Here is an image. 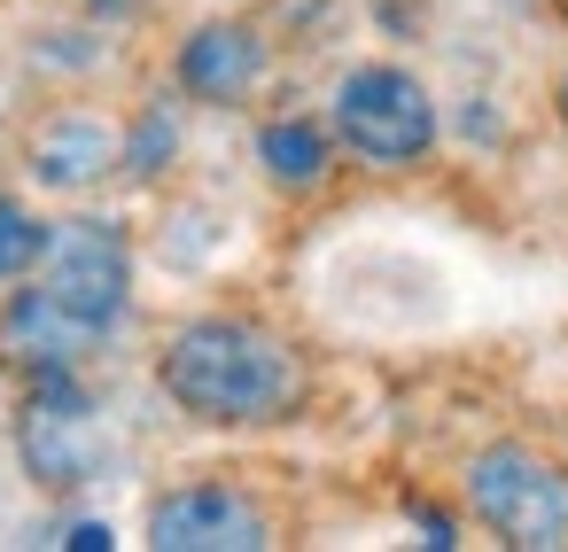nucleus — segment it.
<instances>
[{
	"instance_id": "10",
	"label": "nucleus",
	"mask_w": 568,
	"mask_h": 552,
	"mask_svg": "<svg viewBox=\"0 0 568 552\" xmlns=\"http://www.w3.org/2000/svg\"><path fill=\"white\" fill-rule=\"evenodd\" d=\"M257 156H265V172H273L281 187H312V180L327 172V141H320V125H304V117L265 125V133H257Z\"/></svg>"
},
{
	"instance_id": "9",
	"label": "nucleus",
	"mask_w": 568,
	"mask_h": 552,
	"mask_svg": "<svg viewBox=\"0 0 568 552\" xmlns=\"http://www.w3.org/2000/svg\"><path fill=\"white\" fill-rule=\"evenodd\" d=\"M110 164H125V141H118L102 117H55V125H40V141H32V172H40L48 187H87V180H102Z\"/></svg>"
},
{
	"instance_id": "1",
	"label": "nucleus",
	"mask_w": 568,
	"mask_h": 552,
	"mask_svg": "<svg viewBox=\"0 0 568 552\" xmlns=\"http://www.w3.org/2000/svg\"><path fill=\"white\" fill-rule=\"evenodd\" d=\"M164 389L195 420H273L296 397V358L242 319H195L164 350Z\"/></svg>"
},
{
	"instance_id": "12",
	"label": "nucleus",
	"mask_w": 568,
	"mask_h": 552,
	"mask_svg": "<svg viewBox=\"0 0 568 552\" xmlns=\"http://www.w3.org/2000/svg\"><path fill=\"white\" fill-rule=\"evenodd\" d=\"M164 156H172V117H149V125L133 133V149H125V164H133V172H156Z\"/></svg>"
},
{
	"instance_id": "11",
	"label": "nucleus",
	"mask_w": 568,
	"mask_h": 552,
	"mask_svg": "<svg viewBox=\"0 0 568 552\" xmlns=\"http://www.w3.org/2000/svg\"><path fill=\"white\" fill-rule=\"evenodd\" d=\"M48 257V226L24 203H0V280H24Z\"/></svg>"
},
{
	"instance_id": "6",
	"label": "nucleus",
	"mask_w": 568,
	"mask_h": 552,
	"mask_svg": "<svg viewBox=\"0 0 568 552\" xmlns=\"http://www.w3.org/2000/svg\"><path fill=\"white\" fill-rule=\"evenodd\" d=\"M24 459L40 482H79L94 467V436H87V397L71 389V366L32 381V412H24Z\"/></svg>"
},
{
	"instance_id": "5",
	"label": "nucleus",
	"mask_w": 568,
	"mask_h": 552,
	"mask_svg": "<svg viewBox=\"0 0 568 552\" xmlns=\"http://www.w3.org/2000/svg\"><path fill=\"white\" fill-rule=\"evenodd\" d=\"M149 544L156 552H257L273 544V529L242 490H180L149 513Z\"/></svg>"
},
{
	"instance_id": "14",
	"label": "nucleus",
	"mask_w": 568,
	"mask_h": 552,
	"mask_svg": "<svg viewBox=\"0 0 568 552\" xmlns=\"http://www.w3.org/2000/svg\"><path fill=\"white\" fill-rule=\"evenodd\" d=\"M87 9H102V17H133V9H149V0H87Z\"/></svg>"
},
{
	"instance_id": "4",
	"label": "nucleus",
	"mask_w": 568,
	"mask_h": 552,
	"mask_svg": "<svg viewBox=\"0 0 568 552\" xmlns=\"http://www.w3.org/2000/svg\"><path fill=\"white\" fill-rule=\"evenodd\" d=\"M125 280H133L125 242H118L102 218H63V226H48L40 288H48L55 304H71L87 327H110V319L125 311Z\"/></svg>"
},
{
	"instance_id": "7",
	"label": "nucleus",
	"mask_w": 568,
	"mask_h": 552,
	"mask_svg": "<svg viewBox=\"0 0 568 552\" xmlns=\"http://www.w3.org/2000/svg\"><path fill=\"white\" fill-rule=\"evenodd\" d=\"M94 335H102V327H87V319H79L71 304H55L48 288H24L9 311H0V350H9L17 366H32V374L71 366Z\"/></svg>"
},
{
	"instance_id": "2",
	"label": "nucleus",
	"mask_w": 568,
	"mask_h": 552,
	"mask_svg": "<svg viewBox=\"0 0 568 552\" xmlns=\"http://www.w3.org/2000/svg\"><path fill=\"white\" fill-rule=\"evenodd\" d=\"M467 505L521 552H552L568 544V474L521 443H490L467 467Z\"/></svg>"
},
{
	"instance_id": "13",
	"label": "nucleus",
	"mask_w": 568,
	"mask_h": 552,
	"mask_svg": "<svg viewBox=\"0 0 568 552\" xmlns=\"http://www.w3.org/2000/svg\"><path fill=\"white\" fill-rule=\"evenodd\" d=\"M63 544H71V552H110V529H102V521H79Z\"/></svg>"
},
{
	"instance_id": "15",
	"label": "nucleus",
	"mask_w": 568,
	"mask_h": 552,
	"mask_svg": "<svg viewBox=\"0 0 568 552\" xmlns=\"http://www.w3.org/2000/svg\"><path fill=\"white\" fill-rule=\"evenodd\" d=\"M560 110H568V79H560Z\"/></svg>"
},
{
	"instance_id": "3",
	"label": "nucleus",
	"mask_w": 568,
	"mask_h": 552,
	"mask_svg": "<svg viewBox=\"0 0 568 552\" xmlns=\"http://www.w3.org/2000/svg\"><path fill=\"white\" fill-rule=\"evenodd\" d=\"M335 133H343L351 156H366V164H413V156H428V141H436V110H428L420 79L374 63V71H351V79H343V94H335Z\"/></svg>"
},
{
	"instance_id": "8",
	"label": "nucleus",
	"mask_w": 568,
	"mask_h": 552,
	"mask_svg": "<svg viewBox=\"0 0 568 552\" xmlns=\"http://www.w3.org/2000/svg\"><path fill=\"white\" fill-rule=\"evenodd\" d=\"M265 71V48L250 24H203L187 48H180V86L203 94V102H242Z\"/></svg>"
}]
</instances>
